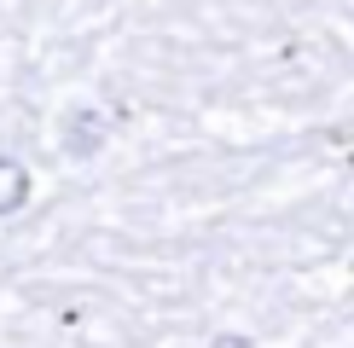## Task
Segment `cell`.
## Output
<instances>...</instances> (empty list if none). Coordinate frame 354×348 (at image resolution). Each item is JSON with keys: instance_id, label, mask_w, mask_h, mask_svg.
I'll use <instances>...</instances> for the list:
<instances>
[{"instance_id": "2", "label": "cell", "mask_w": 354, "mask_h": 348, "mask_svg": "<svg viewBox=\"0 0 354 348\" xmlns=\"http://www.w3.org/2000/svg\"><path fill=\"white\" fill-rule=\"evenodd\" d=\"M24 203H29V168L12 163V157H0V221L18 215Z\"/></svg>"}, {"instance_id": "3", "label": "cell", "mask_w": 354, "mask_h": 348, "mask_svg": "<svg viewBox=\"0 0 354 348\" xmlns=\"http://www.w3.org/2000/svg\"><path fill=\"white\" fill-rule=\"evenodd\" d=\"M215 348H250V337H215Z\"/></svg>"}, {"instance_id": "1", "label": "cell", "mask_w": 354, "mask_h": 348, "mask_svg": "<svg viewBox=\"0 0 354 348\" xmlns=\"http://www.w3.org/2000/svg\"><path fill=\"white\" fill-rule=\"evenodd\" d=\"M105 134H111V116L105 110H76L64 122V151L70 157H93L99 145H105Z\"/></svg>"}]
</instances>
